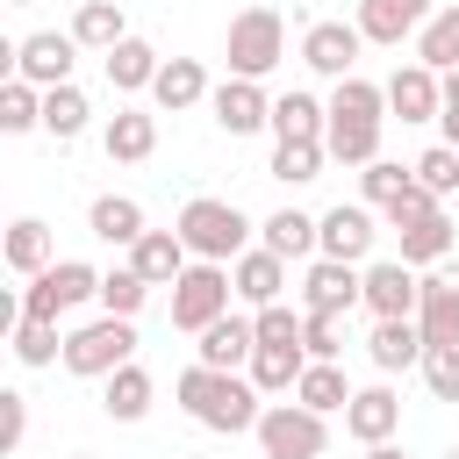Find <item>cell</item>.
I'll list each match as a JSON object with an SVG mask.
<instances>
[{
    "label": "cell",
    "mask_w": 459,
    "mask_h": 459,
    "mask_svg": "<svg viewBox=\"0 0 459 459\" xmlns=\"http://www.w3.org/2000/svg\"><path fill=\"white\" fill-rule=\"evenodd\" d=\"M172 394H179V409H186L194 423H208V430H222V437L258 430V416H265V394L251 387V373H215V366H201V359L172 380Z\"/></svg>",
    "instance_id": "cell-1"
},
{
    "label": "cell",
    "mask_w": 459,
    "mask_h": 459,
    "mask_svg": "<svg viewBox=\"0 0 459 459\" xmlns=\"http://www.w3.org/2000/svg\"><path fill=\"white\" fill-rule=\"evenodd\" d=\"M172 230H179V244H186L194 258H208V265H237V258L251 251V215H244L237 201H215V194H194Z\"/></svg>",
    "instance_id": "cell-2"
},
{
    "label": "cell",
    "mask_w": 459,
    "mask_h": 459,
    "mask_svg": "<svg viewBox=\"0 0 459 459\" xmlns=\"http://www.w3.org/2000/svg\"><path fill=\"white\" fill-rule=\"evenodd\" d=\"M222 57H230V79H258V86H265V72H280V57H287V22H280V7H244V14L230 22Z\"/></svg>",
    "instance_id": "cell-3"
},
{
    "label": "cell",
    "mask_w": 459,
    "mask_h": 459,
    "mask_svg": "<svg viewBox=\"0 0 459 459\" xmlns=\"http://www.w3.org/2000/svg\"><path fill=\"white\" fill-rule=\"evenodd\" d=\"M129 359H136V323L129 316H93L65 337V373H79V380H108Z\"/></svg>",
    "instance_id": "cell-4"
},
{
    "label": "cell",
    "mask_w": 459,
    "mask_h": 459,
    "mask_svg": "<svg viewBox=\"0 0 459 459\" xmlns=\"http://www.w3.org/2000/svg\"><path fill=\"white\" fill-rule=\"evenodd\" d=\"M230 265H208V258H194L179 280H172V330H208V323H222L230 316Z\"/></svg>",
    "instance_id": "cell-5"
},
{
    "label": "cell",
    "mask_w": 459,
    "mask_h": 459,
    "mask_svg": "<svg viewBox=\"0 0 459 459\" xmlns=\"http://www.w3.org/2000/svg\"><path fill=\"white\" fill-rule=\"evenodd\" d=\"M79 301H100V273H93L86 258H57L50 273H36V280H29V294H22V316H36V323H57V316H72Z\"/></svg>",
    "instance_id": "cell-6"
},
{
    "label": "cell",
    "mask_w": 459,
    "mask_h": 459,
    "mask_svg": "<svg viewBox=\"0 0 459 459\" xmlns=\"http://www.w3.org/2000/svg\"><path fill=\"white\" fill-rule=\"evenodd\" d=\"M258 452L265 459H323V445H330V430H323V416L316 409H301V402H265V416H258Z\"/></svg>",
    "instance_id": "cell-7"
},
{
    "label": "cell",
    "mask_w": 459,
    "mask_h": 459,
    "mask_svg": "<svg viewBox=\"0 0 459 459\" xmlns=\"http://www.w3.org/2000/svg\"><path fill=\"white\" fill-rule=\"evenodd\" d=\"M72 65H79V36L72 29H36V36H22L14 43V79H29V86H72Z\"/></svg>",
    "instance_id": "cell-8"
},
{
    "label": "cell",
    "mask_w": 459,
    "mask_h": 459,
    "mask_svg": "<svg viewBox=\"0 0 459 459\" xmlns=\"http://www.w3.org/2000/svg\"><path fill=\"white\" fill-rule=\"evenodd\" d=\"M366 301V273L359 265H344V258H308V273H301V308L308 316H351Z\"/></svg>",
    "instance_id": "cell-9"
},
{
    "label": "cell",
    "mask_w": 459,
    "mask_h": 459,
    "mask_svg": "<svg viewBox=\"0 0 459 459\" xmlns=\"http://www.w3.org/2000/svg\"><path fill=\"white\" fill-rule=\"evenodd\" d=\"M208 115H215L222 136H258V129H273V93L258 79H222L208 93Z\"/></svg>",
    "instance_id": "cell-10"
},
{
    "label": "cell",
    "mask_w": 459,
    "mask_h": 459,
    "mask_svg": "<svg viewBox=\"0 0 459 459\" xmlns=\"http://www.w3.org/2000/svg\"><path fill=\"white\" fill-rule=\"evenodd\" d=\"M359 50H366L359 22H308V29H301V65L323 72V79H351Z\"/></svg>",
    "instance_id": "cell-11"
},
{
    "label": "cell",
    "mask_w": 459,
    "mask_h": 459,
    "mask_svg": "<svg viewBox=\"0 0 459 459\" xmlns=\"http://www.w3.org/2000/svg\"><path fill=\"white\" fill-rule=\"evenodd\" d=\"M387 115H402V122H437L445 115V79L430 72V65H394L387 72Z\"/></svg>",
    "instance_id": "cell-12"
},
{
    "label": "cell",
    "mask_w": 459,
    "mask_h": 459,
    "mask_svg": "<svg viewBox=\"0 0 459 459\" xmlns=\"http://www.w3.org/2000/svg\"><path fill=\"white\" fill-rule=\"evenodd\" d=\"M373 237H380V230H373L366 208H344V201H337V208L316 215V258H344V265H359V258H373Z\"/></svg>",
    "instance_id": "cell-13"
},
{
    "label": "cell",
    "mask_w": 459,
    "mask_h": 459,
    "mask_svg": "<svg viewBox=\"0 0 459 459\" xmlns=\"http://www.w3.org/2000/svg\"><path fill=\"white\" fill-rule=\"evenodd\" d=\"M416 301H423L416 265H402V258H373V265H366V308H373V323H387V316H416Z\"/></svg>",
    "instance_id": "cell-14"
},
{
    "label": "cell",
    "mask_w": 459,
    "mask_h": 459,
    "mask_svg": "<svg viewBox=\"0 0 459 459\" xmlns=\"http://www.w3.org/2000/svg\"><path fill=\"white\" fill-rule=\"evenodd\" d=\"M430 14H437L430 0H359V36H366V43L402 50L409 36H423V22H430Z\"/></svg>",
    "instance_id": "cell-15"
},
{
    "label": "cell",
    "mask_w": 459,
    "mask_h": 459,
    "mask_svg": "<svg viewBox=\"0 0 459 459\" xmlns=\"http://www.w3.org/2000/svg\"><path fill=\"white\" fill-rule=\"evenodd\" d=\"M394 430H402V394H394V387H359L351 409H344V437H359V445H387Z\"/></svg>",
    "instance_id": "cell-16"
},
{
    "label": "cell",
    "mask_w": 459,
    "mask_h": 459,
    "mask_svg": "<svg viewBox=\"0 0 459 459\" xmlns=\"http://www.w3.org/2000/svg\"><path fill=\"white\" fill-rule=\"evenodd\" d=\"M323 129H330V100H316L301 86H287L273 100V143H323Z\"/></svg>",
    "instance_id": "cell-17"
},
{
    "label": "cell",
    "mask_w": 459,
    "mask_h": 459,
    "mask_svg": "<svg viewBox=\"0 0 459 459\" xmlns=\"http://www.w3.org/2000/svg\"><path fill=\"white\" fill-rule=\"evenodd\" d=\"M100 151H108L115 165H143V158L158 151V115H151V108H115L108 129H100Z\"/></svg>",
    "instance_id": "cell-18"
},
{
    "label": "cell",
    "mask_w": 459,
    "mask_h": 459,
    "mask_svg": "<svg viewBox=\"0 0 459 459\" xmlns=\"http://www.w3.org/2000/svg\"><path fill=\"white\" fill-rule=\"evenodd\" d=\"M230 287H237V301H251V308H273V301L287 294V258H273L265 244H251V251L230 265Z\"/></svg>",
    "instance_id": "cell-19"
},
{
    "label": "cell",
    "mask_w": 459,
    "mask_h": 459,
    "mask_svg": "<svg viewBox=\"0 0 459 459\" xmlns=\"http://www.w3.org/2000/svg\"><path fill=\"white\" fill-rule=\"evenodd\" d=\"M201 366H215V373H237V366H251V351H258V323L251 316H222V323H208L201 330Z\"/></svg>",
    "instance_id": "cell-20"
},
{
    "label": "cell",
    "mask_w": 459,
    "mask_h": 459,
    "mask_svg": "<svg viewBox=\"0 0 459 459\" xmlns=\"http://www.w3.org/2000/svg\"><path fill=\"white\" fill-rule=\"evenodd\" d=\"M423 330H416V316H387V323H373V337H366V359L380 366V373H409V366H423Z\"/></svg>",
    "instance_id": "cell-21"
},
{
    "label": "cell",
    "mask_w": 459,
    "mask_h": 459,
    "mask_svg": "<svg viewBox=\"0 0 459 459\" xmlns=\"http://www.w3.org/2000/svg\"><path fill=\"white\" fill-rule=\"evenodd\" d=\"M0 258H7V273H22V280L50 273V265H57L50 222H43V215H22V222H7V244H0Z\"/></svg>",
    "instance_id": "cell-22"
},
{
    "label": "cell",
    "mask_w": 459,
    "mask_h": 459,
    "mask_svg": "<svg viewBox=\"0 0 459 459\" xmlns=\"http://www.w3.org/2000/svg\"><path fill=\"white\" fill-rule=\"evenodd\" d=\"M215 86H208V72H201V57H165L158 65V79H151V100L165 108V115H179V108H201Z\"/></svg>",
    "instance_id": "cell-23"
},
{
    "label": "cell",
    "mask_w": 459,
    "mask_h": 459,
    "mask_svg": "<svg viewBox=\"0 0 459 459\" xmlns=\"http://www.w3.org/2000/svg\"><path fill=\"white\" fill-rule=\"evenodd\" d=\"M129 265H136L151 287H172V280L194 265V251L179 244V230H143V237H136V251H129Z\"/></svg>",
    "instance_id": "cell-24"
},
{
    "label": "cell",
    "mask_w": 459,
    "mask_h": 459,
    "mask_svg": "<svg viewBox=\"0 0 459 459\" xmlns=\"http://www.w3.org/2000/svg\"><path fill=\"white\" fill-rule=\"evenodd\" d=\"M244 373H251V387L273 402V394H294V387H301V373H308V351H301V344H258Z\"/></svg>",
    "instance_id": "cell-25"
},
{
    "label": "cell",
    "mask_w": 459,
    "mask_h": 459,
    "mask_svg": "<svg viewBox=\"0 0 459 459\" xmlns=\"http://www.w3.org/2000/svg\"><path fill=\"white\" fill-rule=\"evenodd\" d=\"M72 36H79V50H115V43H129V14H122V0H79V14H72Z\"/></svg>",
    "instance_id": "cell-26"
},
{
    "label": "cell",
    "mask_w": 459,
    "mask_h": 459,
    "mask_svg": "<svg viewBox=\"0 0 459 459\" xmlns=\"http://www.w3.org/2000/svg\"><path fill=\"white\" fill-rule=\"evenodd\" d=\"M158 65H165V57H158L143 36H129V43H115V50L100 57V72H108V86H115V93H151Z\"/></svg>",
    "instance_id": "cell-27"
},
{
    "label": "cell",
    "mask_w": 459,
    "mask_h": 459,
    "mask_svg": "<svg viewBox=\"0 0 459 459\" xmlns=\"http://www.w3.org/2000/svg\"><path fill=\"white\" fill-rule=\"evenodd\" d=\"M86 230H93L100 244H115V251H136V237H143V208H136L129 194H100V201L86 208Z\"/></svg>",
    "instance_id": "cell-28"
},
{
    "label": "cell",
    "mask_w": 459,
    "mask_h": 459,
    "mask_svg": "<svg viewBox=\"0 0 459 459\" xmlns=\"http://www.w3.org/2000/svg\"><path fill=\"white\" fill-rule=\"evenodd\" d=\"M258 244H265L273 258H287V265H294V258L308 265V258H316V215L280 208V215H265V222H258Z\"/></svg>",
    "instance_id": "cell-29"
},
{
    "label": "cell",
    "mask_w": 459,
    "mask_h": 459,
    "mask_svg": "<svg viewBox=\"0 0 459 459\" xmlns=\"http://www.w3.org/2000/svg\"><path fill=\"white\" fill-rule=\"evenodd\" d=\"M416 330L423 344H459V287L452 280H423V301H416Z\"/></svg>",
    "instance_id": "cell-30"
},
{
    "label": "cell",
    "mask_w": 459,
    "mask_h": 459,
    "mask_svg": "<svg viewBox=\"0 0 459 459\" xmlns=\"http://www.w3.org/2000/svg\"><path fill=\"white\" fill-rule=\"evenodd\" d=\"M351 394H359V387L344 380V366H316V359H308V373H301V387H294V402L316 409V416H344Z\"/></svg>",
    "instance_id": "cell-31"
},
{
    "label": "cell",
    "mask_w": 459,
    "mask_h": 459,
    "mask_svg": "<svg viewBox=\"0 0 459 459\" xmlns=\"http://www.w3.org/2000/svg\"><path fill=\"white\" fill-rule=\"evenodd\" d=\"M100 409L115 416V423H143L151 416V373L129 359L122 373H108V387H100Z\"/></svg>",
    "instance_id": "cell-32"
},
{
    "label": "cell",
    "mask_w": 459,
    "mask_h": 459,
    "mask_svg": "<svg viewBox=\"0 0 459 459\" xmlns=\"http://www.w3.org/2000/svg\"><path fill=\"white\" fill-rule=\"evenodd\" d=\"M416 65H430L437 79H445V72H459V0H452V7H437V14L423 22V36H416Z\"/></svg>",
    "instance_id": "cell-33"
},
{
    "label": "cell",
    "mask_w": 459,
    "mask_h": 459,
    "mask_svg": "<svg viewBox=\"0 0 459 459\" xmlns=\"http://www.w3.org/2000/svg\"><path fill=\"white\" fill-rule=\"evenodd\" d=\"M330 122H387V86H373V79H337L330 86Z\"/></svg>",
    "instance_id": "cell-34"
},
{
    "label": "cell",
    "mask_w": 459,
    "mask_h": 459,
    "mask_svg": "<svg viewBox=\"0 0 459 459\" xmlns=\"http://www.w3.org/2000/svg\"><path fill=\"white\" fill-rule=\"evenodd\" d=\"M380 129H387V122H330V129H323V151H330L337 165H359V172H366V165L380 158Z\"/></svg>",
    "instance_id": "cell-35"
},
{
    "label": "cell",
    "mask_w": 459,
    "mask_h": 459,
    "mask_svg": "<svg viewBox=\"0 0 459 459\" xmlns=\"http://www.w3.org/2000/svg\"><path fill=\"white\" fill-rule=\"evenodd\" d=\"M459 244V230H452V215L437 208L430 222H416V230H402V265H437L445 251Z\"/></svg>",
    "instance_id": "cell-36"
},
{
    "label": "cell",
    "mask_w": 459,
    "mask_h": 459,
    "mask_svg": "<svg viewBox=\"0 0 459 459\" xmlns=\"http://www.w3.org/2000/svg\"><path fill=\"white\" fill-rule=\"evenodd\" d=\"M0 129H7V136H29V129H43V86H29V79H7V86H0Z\"/></svg>",
    "instance_id": "cell-37"
},
{
    "label": "cell",
    "mask_w": 459,
    "mask_h": 459,
    "mask_svg": "<svg viewBox=\"0 0 459 459\" xmlns=\"http://www.w3.org/2000/svg\"><path fill=\"white\" fill-rule=\"evenodd\" d=\"M151 301V280L136 273V265H115V273H100V316H129L136 323V308Z\"/></svg>",
    "instance_id": "cell-38"
},
{
    "label": "cell",
    "mask_w": 459,
    "mask_h": 459,
    "mask_svg": "<svg viewBox=\"0 0 459 459\" xmlns=\"http://www.w3.org/2000/svg\"><path fill=\"white\" fill-rule=\"evenodd\" d=\"M86 115H93V108H86L79 86H50V93H43V129H50L57 143H72V136L86 129Z\"/></svg>",
    "instance_id": "cell-39"
},
{
    "label": "cell",
    "mask_w": 459,
    "mask_h": 459,
    "mask_svg": "<svg viewBox=\"0 0 459 459\" xmlns=\"http://www.w3.org/2000/svg\"><path fill=\"white\" fill-rule=\"evenodd\" d=\"M323 143H273V179H287V186H308V179H323Z\"/></svg>",
    "instance_id": "cell-40"
},
{
    "label": "cell",
    "mask_w": 459,
    "mask_h": 459,
    "mask_svg": "<svg viewBox=\"0 0 459 459\" xmlns=\"http://www.w3.org/2000/svg\"><path fill=\"white\" fill-rule=\"evenodd\" d=\"M14 359H22V366H50V359H65V337H57V323H36V316H22V323H14Z\"/></svg>",
    "instance_id": "cell-41"
},
{
    "label": "cell",
    "mask_w": 459,
    "mask_h": 459,
    "mask_svg": "<svg viewBox=\"0 0 459 459\" xmlns=\"http://www.w3.org/2000/svg\"><path fill=\"white\" fill-rule=\"evenodd\" d=\"M409 186H416V172H409V165H394V158H373V165L359 172V194H366L373 208H387V201H394V194H409Z\"/></svg>",
    "instance_id": "cell-42"
},
{
    "label": "cell",
    "mask_w": 459,
    "mask_h": 459,
    "mask_svg": "<svg viewBox=\"0 0 459 459\" xmlns=\"http://www.w3.org/2000/svg\"><path fill=\"white\" fill-rule=\"evenodd\" d=\"M301 351H308L316 366H337V359H344V316H308V323H301Z\"/></svg>",
    "instance_id": "cell-43"
},
{
    "label": "cell",
    "mask_w": 459,
    "mask_h": 459,
    "mask_svg": "<svg viewBox=\"0 0 459 459\" xmlns=\"http://www.w3.org/2000/svg\"><path fill=\"white\" fill-rule=\"evenodd\" d=\"M409 172H416V186H430V194L445 201V194L459 186V151H452V143H430V151H423Z\"/></svg>",
    "instance_id": "cell-44"
},
{
    "label": "cell",
    "mask_w": 459,
    "mask_h": 459,
    "mask_svg": "<svg viewBox=\"0 0 459 459\" xmlns=\"http://www.w3.org/2000/svg\"><path fill=\"white\" fill-rule=\"evenodd\" d=\"M251 323H258V344H301V323H308V308H287V301H273V308H251Z\"/></svg>",
    "instance_id": "cell-45"
},
{
    "label": "cell",
    "mask_w": 459,
    "mask_h": 459,
    "mask_svg": "<svg viewBox=\"0 0 459 459\" xmlns=\"http://www.w3.org/2000/svg\"><path fill=\"white\" fill-rule=\"evenodd\" d=\"M423 387L437 402H459V344H430L423 351Z\"/></svg>",
    "instance_id": "cell-46"
},
{
    "label": "cell",
    "mask_w": 459,
    "mask_h": 459,
    "mask_svg": "<svg viewBox=\"0 0 459 459\" xmlns=\"http://www.w3.org/2000/svg\"><path fill=\"white\" fill-rule=\"evenodd\" d=\"M380 215H387L394 230H416V222H430V215H437V194H430V186H409V194H394Z\"/></svg>",
    "instance_id": "cell-47"
},
{
    "label": "cell",
    "mask_w": 459,
    "mask_h": 459,
    "mask_svg": "<svg viewBox=\"0 0 459 459\" xmlns=\"http://www.w3.org/2000/svg\"><path fill=\"white\" fill-rule=\"evenodd\" d=\"M29 430V394H0V452H22Z\"/></svg>",
    "instance_id": "cell-48"
},
{
    "label": "cell",
    "mask_w": 459,
    "mask_h": 459,
    "mask_svg": "<svg viewBox=\"0 0 459 459\" xmlns=\"http://www.w3.org/2000/svg\"><path fill=\"white\" fill-rule=\"evenodd\" d=\"M366 459H409V452H402V445L387 437V445H366Z\"/></svg>",
    "instance_id": "cell-49"
},
{
    "label": "cell",
    "mask_w": 459,
    "mask_h": 459,
    "mask_svg": "<svg viewBox=\"0 0 459 459\" xmlns=\"http://www.w3.org/2000/svg\"><path fill=\"white\" fill-rule=\"evenodd\" d=\"M445 108H459V72H445Z\"/></svg>",
    "instance_id": "cell-50"
},
{
    "label": "cell",
    "mask_w": 459,
    "mask_h": 459,
    "mask_svg": "<svg viewBox=\"0 0 459 459\" xmlns=\"http://www.w3.org/2000/svg\"><path fill=\"white\" fill-rule=\"evenodd\" d=\"M72 459H93V452H72Z\"/></svg>",
    "instance_id": "cell-51"
},
{
    "label": "cell",
    "mask_w": 459,
    "mask_h": 459,
    "mask_svg": "<svg viewBox=\"0 0 459 459\" xmlns=\"http://www.w3.org/2000/svg\"><path fill=\"white\" fill-rule=\"evenodd\" d=\"M7 7H29V0H7Z\"/></svg>",
    "instance_id": "cell-52"
},
{
    "label": "cell",
    "mask_w": 459,
    "mask_h": 459,
    "mask_svg": "<svg viewBox=\"0 0 459 459\" xmlns=\"http://www.w3.org/2000/svg\"><path fill=\"white\" fill-rule=\"evenodd\" d=\"M445 459H459V445H452V452H445Z\"/></svg>",
    "instance_id": "cell-53"
}]
</instances>
